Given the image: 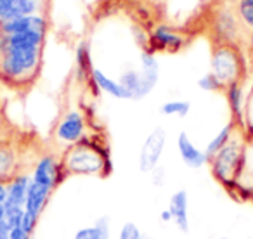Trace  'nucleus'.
<instances>
[{"label": "nucleus", "instance_id": "f257e3e1", "mask_svg": "<svg viewBox=\"0 0 253 239\" xmlns=\"http://www.w3.org/2000/svg\"><path fill=\"white\" fill-rule=\"evenodd\" d=\"M45 32L0 35V73L12 83L28 81L37 73Z\"/></svg>", "mask_w": 253, "mask_h": 239}, {"label": "nucleus", "instance_id": "c85d7f7f", "mask_svg": "<svg viewBox=\"0 0 253 239\" xmlns=\"http://www.w3.org/2000/svg\"><path fill=\"white\" fill-rule=\"evenodd\" d=\"M11 239H33V236L28 234L21 225H18V227L11 229Z\"/></svg>", "mask_w": 253, "mask_h": 239}, {"label": "nucleus", "instance_id": "cd10ccee", "mask_svg": "<svg viewBox=\"0 0 253 239\" xmlns=\"http://www.w3.org/2000/svg\"><path fill=\"white\" fill-rule=\"evenodd\" d=\"M97 224H99L97 239H109V238H111V234H109V218L108 217L97 218Z\"/></svg>", "mask_w": 253, "mask_h": 239}, {"label": "nucleus", "instance_id": "6ab92c4d", "mask_svg": "<svg viewBox=\"0 0 253 239\" xmlns=\"http://www.w3.org/2000/svg\"><path fill=\"white\" fill-rule=\"evenodd\" d=\"M141 73L144 77H148L149 80L156 81L158 83V78H160V63L156 59L155 52L149 49H144L141 52Z\"/></svg>", "mask_w": 253, "mask_h": 239}, {"label": "nucleus", "instance_id": "0eeeda50", "mask_svg": "<svg viewBox=\"0 0 253 239\" xmlns=\"http://www.w3.org/2000/svg\"><path fill=\"white\" fill-rule=\"evenodd\" d=\"M85 132H87V120L77 109H70L66 115L61 118V121L56 127V139L57 142L66 146H75L85 137Z\"/></svg>", "mask_w": 253, "mask_h": 239}, {"label": "nucleus", "instance_id": "f03ea898", "mask_svg": "<svg viewBox=\"0 0 253 239\" xmlns=\"http://www.w3.org/2000/svg\"><path fill=\"white\" fill-rule=\"evenodd\" d=\"M61 165L66 175H101L108 177L113 170L109 149L101 141L84 137L64 153Z\"/></svg>", "mask_w": 253, "mask_h": 239}, {"label": "nucleus", "instance_id": "412c9836", "mask_svg": "<svg viewBox=\"0 0 253 239\" xmlns=\"http://www.w3.org/2000/svg\"><path fill=\"white\" fill-rule=\"evenodd\" d=\"M77 71H78V77L80 78L90 75V71H92L90 49H88L87 42H82L77 49Z\"/></svg>", "mask_w": 253, "mask_h": 239}, {"label": "nucleus", "instance_id": "f704fd0d", "mask_svg": "<svg viewBox=\"0 0 253 239\" xmlns=\"http://www.w3.org/2000/svg\"><path fill=\"white\" fill-rule=\"evenodd\" d=\"M250 47L253 49V33H252V37H250Z\"/></svg>", "mask_w": 253, "mask_h": 239}, {"label": "nucleus", "instance_id": "2eb2a0df", "mask_svg": "<svg viewBox=\"0 0 253 239\" xmlns=\"http://www.w3.org/2000/svg\"><path fill=\"white\" fill-rule=\"evenodd\" d=\"M90 80H92V83L95 85L97 90L104 92V94L111 95V97H115V99H126V94L122 85H120V81L109 78L108 75L102 70H99V68H92Z\"/></svg>", "mask_w": 253, "mask_h": 239}, {"label": "nucleus", "instance_id": "2f4dec72", "mask_svg": "<svg viewBox=\"0 0 253 239\" xmlns=\"http://www.w3.org/2000/svg\"><path fill=\"white\" fill-rule=\"evenodd\" d=\"M160 220H162L163 224H170V222H172V213H170L169 208L160 211Z\"/></svg>", "mask_w": 253, "mask_h": 239}, {"label": "nucleus", "instance_id": "a878e982", "mask_svg": "<svg viewBox=\"0 0 253 239\" xmlns=\"http://www.w3.org/2000/svg\"><path fill=\"white\" fill-rule=\"evenodd\" d=\"M239 16L250 28H253V0H241L239 2Z\"/></svg>", "mask_w": 253, "mask_h": 239}, {"label": "nucleus", "instance_id": "20e7f679", "mask_svg": "<svg viewBox=\"0 0 253 239\" xmlns=\"http://www.w3.org/2000/svg\"><path fill=\"white\" fill-rule=\"evenodd\" d=\"M211 73L224 87L236 83L241 75V63H239L238 52L229 45L217 47L211 56Z\"/></svg>", "mask_w": 253, "mask_h": 239}, {"label": "nucleus", "instance_id": "4be33fe9", "mask_svg": "<svg viewBox=\"0 0 253 239\" xmlns=\"http://www.w3.org/2000/svg\"><path fill=\"white\" fill-rule=\"evenodd\" d=\"M160 111H162V115H165V116H179V118H186L191 111V104L187 101L173 99V101L163 102Z\"/></svg>", "mask_w": 253, "mask_h": 239}, {"label": "nucleus", "instance_id": "a19ab883", "mask_svg": "<svg viewBox=\"0 0 253 239\" xmlns=\"http://www.w3.org/2000/svg\"><path fill=\"white\" fill-rule=\"evenodd\" d=\"M146 239H148V238H146Z\"/></svg>", "mask_w": 253, "mask_h": 239}, {"label": "nucleus", "instance_id": "f8f14e48", "mask_svg": "<svg viewBox=\"0 0 253 239\" xmlns=\"http://www.w3.org/2000/svg\"><path fill=\"white\" fill-rule=\"evenodd\" d=\"M30 180L32 177L28 173H16L7 180V199L4 203L5 208H25Z\"/></svg>", "mask_w": 253, "mask_h": 239}, {"label": "nucleus", "instance_id": "c9c22d12", "mask_svg": "<svg viewBox=\"0 0 253 239\" xmlns=\"http://www.w3.org/2000/svg\"><path fill=\"white\" fill-rule=\"evenodd\" d=\"M250 189H252V193H253V179H252V186H250Z\"/></svg>", "mask_w": 253, "mask_h": 239}, {"label": "nucleus", "instance_id": "a211bd4d", "mask_svg": "<svg viewBox=\"0 0 253 239\" xmlns=\"http://www.w3.org/2000/svg\"><path fill=\"white\" fill-rule=\"evenodd\" d=\"M232 130H234V127H232V123H229V125H225L224 128H220V130L215 134V137L210 139V142H208L207 148H205V155H207L208 159H210L211 156L217 155V153L220 151V149L224 148L229 141H231Z\"/></svg>", "mask_w": 253, "mask_h": 239}, {"label": "nucleus", "instance_id": "4468645a", "mask_svg": "<svg viewBox=\"0 0 253 239\" xmlns=\"http://www.w3.org/2000/svg\"><path fill=\"white\" fill-rule=\"evenodd\" d=\"M47 23L42 16L32 14L23 16V18L12 19L7 23H0V35H14V33H25V32H45Z\"/></svg>", "mask_w": 253, "mask_h": 239}, {"label": "nucleus", "instance_id": "58836bf2", "mask_svg": "<svg viewBox=\"0 0 253 239\" xmlns=\"http://www.w3.org/2000/svg\"><path fill=\"white\" fill-rule=\"evenodd\" d=\"M0 128H2V123H0Z\"/></svg>", "mask_w": 253, "mask_h": 239}, {"label": "nucleus", "instance_id": "c756f323", "mask_svg": "<svg viewBox=\"0 0 253 239\" xmlns=\"http://www.w3.org/2000/svg\"><path fill=\"white\" fill-rule=\"evenodd\" d=\"M0 239H11V227L7 225V222L0 224Z\"/></svg>", "mask_w": 253, "mask_h": 239}, {"label": "nucleus", "instance_id": "aec40b11", "mask_svg": "<svg viewBox=\"0 0 253 239\" xmlns=\"http://www.w3.org/2000/svg\"><path fill=\"white\" fill-rule=\"evenodd\" d=\"M227 101L231 106V111L234 115V118H238L239 121L243 120V106H245V95H243L241 85L236 83L227 85Z\"/></svg>", "mask_w": 253, "mask_h": 239}, {"label": "nucleus", "instance_id": "e433bc0d", "mask_svg": "<svg viewBox=\"0 0 253 239\" xmlns=\"http://www.w3.org/2000/svg\"><path fill=\"white\" fill-rule=\"evenodd\" d=\"M250 141H252V144H253V134H252V135H250Z\"/></svg>", "mask_w": 253, "mask_h": 239}, {"label": "nucleus", "instance_id": "473e14b6", "mask_svg": "<svg viewBox=\"0 0 253 239\" xmlns=\"http://www.w3.org/2000/svg\"><path fill=\"white\" fill-rule=\"evenodd\" d=\"M5 222V206L4 204H0V224Z\"/></svg>", "mask_w": 253, "mask_h": 239}, {"label": "nucleus", "instance_id": "bb28decb", "mask_svg": "<svg viewBox=\"0 0 253 239\" xmlns=\"http://www.w3.org/2000/svg\"><path fill=\"white\" fill-rule=\"evenodd\" d=\"M149 175H151V180H153V184H155L156 187H163V186H165V182H167V170L163 168V166H156V168L153 170Z\"/></svg>", "mask_w": 253, "mask_h": 239}, {"label": "nucleus", "instance_id": "72a5a7b5", "mask_svg": "<svg viewBox=\"0 0 253 239\" xmlns=\"http://www.w3.org/2000/svg\"><path fill=\"white\" fill-rule=\"evenodd\" d=\"M217 239H236V238H231V236H220V238H217Z\"/></svg>", "mask_w": 253, "mask_h": 239}, {"label": "nucleus", "instance_id": "b1692460", "mask_svg": "<svg viewBox=\"0 0 253 239\" xmlns=\"http://www.w3.org/2000/svg\"><path fill=\"white\" fill-rule=\"evenodd\" d=\"M198 87L205 92H218L220 88H224V85H222L220 81L217 80V77L210 71V73H205L203 77L198 80Z\"/></svg>", "mask_w": 253, "mask_h": 239}, {"label": "nucleus", "instance_id": "5701e85b", "mask_svg": "<svg viewBox=\"0 0 253 239\" xmlns=\"http://www.w3.org/2000/svg\"><path fill=\"white\" fill-rule=\"evenodd\" d=\"M116 239H146V238H144V234H142L141 227H139L135 222H125V224H122V227H120Z\"/></svg>", "mask_w": 253, "mask_h": 239}, {"label": "nucleus", "instance_id": "4c0bfd02", "mask_svg": "<svg viewBox=\"0 0 253 239\" xmlns=\"http://www.w3.org/2000/svg\"><path fill=\"white\" fill-rule=\"evenodd\" d=\"M21 2H28V0H21Z\"/></svg>", "mask_w": 253, "mask_h": 239}, {"label": "nucleus", "instance_id": "393cba45", "mask_svg": "<svg viewBox=\"0 0 253 239\" xmlns=\"http://www.w3.org/2000/svg\"><path fill=\"white\" fill-rule=\"evenodd\" d=\"M97 236H99V224H97V220H95L92 225L78 229L71 239H97Z\"/></svg>", "mask_w": 253, "mask_h": 239}, {"label": "nucleus", "instance_id": "7ed1b4c3", "mask_svg": "<svg viewBox=\"0 0 253 239\" xmlns=\"http://www.w3.org/2000/svg\"><path fill=\"white\" fill-rule=\"evenodd\" d=\"M210 170L213 179L229 189L232 184L239 182L241 170L245 168V148L241 141L231 139L220 151L210 159Z\"/></svg>", "mask_w": 253, "mask_h": 239}, {"label": "nucleus", "instance_id": "1a4fd4ad", "mask_svg": "<svg viewBox=\"0 0 253 239\" xmlns=\"http://www.w3.org/2000/svg\"><path fill=\"white\" fill-rule=\"evenodd\" d=\"M186 43L182 35L175 32L172 26L169 25H158L153 28L151 35H149V50H170V52H177L180 50Z\"/></svg>", "mask_w": 253, "mask_h": 239}, {"label": "nucleus", "instance_id": "6e6552de", "mask_svg": "<svg viewBox=\"0 0 253 239\" xmlns=\"http://www.w3.org/2000/svg\"><path fill=\"white\" fill-rule=\"evenodd\" d=\"M118 81L123 87V90H125L126 99H134V101L144 99L146 95L151 94V90L156 87V81L149 80L148 77H144V75L137 70L123 71Z\"/></svg>", "mask_w": 253, "mask_h": 239}, {"label": "nucleus", "instance_id": "423d86ee", "mask_svg": "<svg viewBox=\"0 0 253 239\" xmlns=\"http://www.w3.org/2000/svg\"><path fill=\"white\" fill-rule=\"evenodd\" d=\"M32 182L42 184L49 189L56 191V187L64 180L66 173L63 170L61 161L54 155H43L37 159L32 170Z\"/></svg>", "mask_w": 253, "mask_h": 239}, {"label": "nucleus", "instance_id": "ddd939ff", "mask_svg": "<svg viewBox=\"0 0 253 239\" xmlns=\"http://www.w3.org/2000/svg\"><path fill=\"white\" fill-rule=\"evenodd\" d=\"M39 0H0V23H7L12 19L23 18V16H32L39 11Z\"/></svg>", "mask_w": 253, "mask_h": 239}, {"label": "nucleus", "instance_id": "39448f33", "mask_svg": "<svg viewBox=\"0 0 253 239\" xmlns=\"http://www.w3.org/2000/svg\"><path fill=\"white\" fill-rule=\"evenodd\" d=\"M167 146V132L163 128H155L151 134L146 137L144 144L139 153V170L142 173H151L156 166H160L163 151Z\"/></svg>", "mask_w": 253, "mask_h": 239}, {"label": "nucleus", "instance_id": "f3484780", "mask_svg": "<svg viewBox=\"0 0 253 239\" xmlns=\"http://www.w3.org/2000/svg\"><path fill=\"white\" fill-rule=\"evenodd\" d=\"M18 173V155L7 144H0V180L7 182Z\"/></svg>", "mask_w": 253, "mask_h": 239}, {"label": "nucleus", "instance_id": "ea45409f", "mask_svg": "<svg viewBox=\"0 0 253 239\" xmlns=\"http://www.w3.org/2000/svg\"><path fill=\"white\" fill-rule=\"evenodd\" d=\"M33 239H37V238H33Z\"/></svg>", "mask_w": 253, "mask_h": 239}, {"label": "nucleus", "instance_id": "dca6fc26", "mask_svg": "<svg viewBox=\"0 0 253 239\" xmlns=\"http://www.w3.org/2000/svg\"><path fill=\"white\" fill-rule=\"evenodd\" d=\"M215 33L222 42H229L236 37L238 33V25H236V18L231 11H220L215 19Z\"/></svg>", "mask_w": 253, "mask_h": 239}, {"label": "nucleus", "instance_id": "9d476101", "mask_svg": "<svg viewBox=\"0 0 253 239\" xmlns=\"http://www.w3.org/2000/svg\"><path fill=\"white\" fill-rule=\"evenodd\" d=\"M177 151H179V156L184 161V165H187L189 168H201L208 163L205 149L198 148L186 132H180L177 135Z\"/></svg>", "mask_w": 253, "mask_h": 239}, {"label": "nucleus", "instance_id": "7c9ffc66", "mask_svg": "<svg viewBox=\"0 0 253 239\" xmlns=\"http://www.w3.org/2000/svg\"><path fill=\"white\" fill-rule=\"evenodd\" d=\"M7 199V182L0 180V204H4Z\"/></svg>", "mask_w": 253, "mask_h": 239}, {"label": "nucleus", "instance_id": "9b49d317", "mask_svg": "<svg viewBox=\"0 0 253 239\" xmlns=\"http://www.w3.org/2000/svg\"><path fill=\"white\" fill-rule=\"evenodd\" d=\"M169 210L172 213V222L180 232L189 231V196L186 189H179L170 196Z\"/></svg>", "mask_w": 253, "mask_h": 239}]
</instances>
